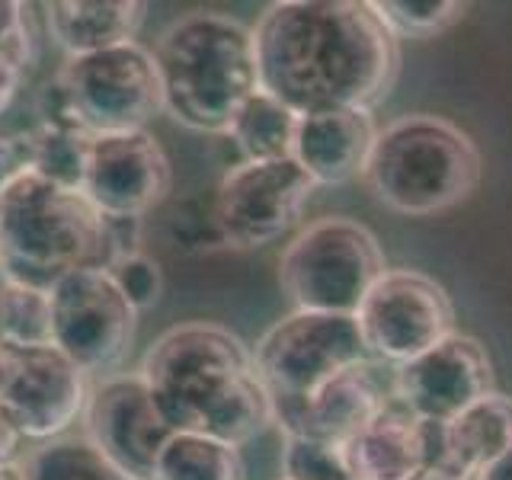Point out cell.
Segmentation results:
<instances>
[{
	"mask_svg": "<svg viewBox=\"0 0 512 480\" xmlns=\"http://www.w3.org/2000/svg\"><path fill=\"white\" fill-rule=\"evenodd\" d=\"M260 90L295 116L372 112L400 74V42L362 0H279L253 26Z\"/></svg>",
	"mask_w": 512,
	"mask_h": 480,
	"instance_id": "cell-1",
	"label": "cell"
},
{
	"mask_svg": "<svg viewBox=\"0 0 512 480\" xmlns=\"http://www.w3.org/2000/svg\"><path fill=\"white\" fill-rule=\"evenodd\" d=\"M138 375L173 429L205 432L240 448L272 426V400L250 346L215 320L164 330L141 356Z\"/></svg>",
	"mask_w": 512,
	"mask_h": 480,
	"instance_id": "cell-2",
	"label": "cell"
},
{
	"mask_svg": "<svg viewBox=\"0 0 512 480\" xmlns=\"http://www.w3.org/2000/svg\"><path fill=\"white\" fill-rule=\"evenodd\" d=\"M157 61L164 112L199 135H228L244 103L260 90L253 29L231 13L192 10L160 32Z\"/></svg>",
	"mask_w": 512,
	"mask_h": 480,
	"instance_id": "cell-3",
	"label": "cell"
},
{
	"mask_svg": "<svg viewBox=\"0 0 512 480\" xmlns=\"http://www.w3.org/2000/svg\"><path fill=\"white\" fill-rule=\"evenodd\" d=\"M480 173L484 160L464 128L432 112H407L378 128L362 183L378 205L426 218L471 199Z\"/></svg>",
	"mask_w": 512,
	"mask_h": 480,
	"instance_id": "cell-4",
	"label": "cell"
},
{
	"mask_svg": "<svg viewBox=\"0 0 512 480\" xmlns=\"http://www.w3.org/2000/svg\"><path fill=\"white\" fill-rule=\"evenodd\" d=\"M103 215L80 189L26 173L0 196V269L52 288L74 269L100 266Z\"/></svg>",
	"mask_w": 512,
	"mask_h": 480,
	"instance_id": "cell-5",
	"label": "cell"
},
{
	"mask_svg": "<svg viewBox=\"0 0 512 480\" xmlns=\"http://www.w3.org/2000/svg\"><path fill=\"white\" fill-rule=\"evenodd\" d=\"M388 272L378 237L365 224L327 215L301 228L279 256V285L295 311L349 314Z\"/></svg>",
	"mask_w": 512,
	"mask_h": 480,
	"instance_id": "cell-6",
	"label": "cell"
},
{
	"mask_svg": "<svg viewBox=\"0 0 512 480\" xmlns=\"http://www.w3.org/2000/svg\"><path fill=\"white\" fill-rule=\"evenodd\" d=\"M58 84L87 135L141 132L164 112V90L151 48L125 42L106 52L64 58Z\"/></svg>",
	"mask_w": 512,
	"mask_h": 480,
	"instance_id": "cell-7",
	"label": "cell"
},
{
	"mask_svg": "<svg viewBox=\"0 0 512 480\" xmlns=\"http://www.w3.org/2000/svg\"><path fill=\"white\" fill-rule=\"evenodd\" d=\"M52 343L93 381L122 372L135 346L141 314L109 269L84 266L52 288Z\"/></svg>",
	"mask_w": 512,
	"mask_h": 480,
	"instance_id": "cell-8",
	"label": "cell"
},
{
	"mask_svg": "<svg viewBox=\"0 0 512 480\" xmlns=\"http://www.w3.org/2000/svg\"><path fill=\"white\" fill-rule=\"evenodd\" d=\"M93 378L55 343H0V413L29 445L71 436Z\"/></svg>",
	"mask_w": 512,
	"mask_h": 480,
	"instance_id": "cell-9",
	"label": "cell"
},
{
	"mask_svg": "<svg viewBox=\"0 0 512 480\" xmlns=\"http://www.w3.org/2000/svg\"><path fill=\"white\" fill-rule=\"evenodd\" d=\"M250 352L272 400H301L368 359L356 317L311 311H292L276 320Z\"/></svg>",
	"mask_w": 512,
	"mask_h": 480,
	"instance_id": "cell-10",
	"label": "cell"
},
{
	"mask_svg": "<svg viewBox=\"0 0 512 480\" xmlns=\"http://www.w3.org/2000/svg\"><path fill=\"white\" fill-rule=\"evenodd\" d=\"M314 192V180L295 157L240 160L218 183L215 234L231 250H260L295 228Z\"/></svg>",
	"mask_w": 512,
	"mask_h": 480,
	"instance_id": "cell-11",
	"label": "cell"
},
{
	"mask_svg": "<svg viewBox=\"0 0 512 480\" xmlns=\"http://www.w3.org/2000/svg\"><path fill=\"white\" fill-rule=\"evenodd\" d=\"M368 359L394 368L455 333V304L445 288L420 269H388L356 311Z\"/></svg>",
	"mask_w": 512,
	"mask_h": 480,
	"instance_id": "cell-12",
	"label": "cell"
},
{
	"mask_svg": "<svg viewBox=\"0 0 512 480\" xmlns=\"http://www.w3.org/2000/svg\"><path fill=\"white\" fill-rule=\"evenodd\" d=\"M77 432L125 480H154V461L173 426L138 372H116L93 381Z\"/></svg>",
	"mask_w": 512,
	"mask_h": 480,
	"instance_id": "cell-13",
	"label": "cell"
},
{
	"mask_svg": "<svg viewBox=\"0 0 512 480\" xmlns=\"http://www.w3.org/2000/svg\"><path fill=\"white\" fill-rule=\"evenodd\" d=\"M173 189L170 157L148 128L96 135L80 192L100 215L144 221Z\"/></svg>",
	"mask_w": 512,
	"mask_h": 480,
	"instance_id": "cell-14",
	"label": "cell"
},
{
	"mask_svg": "<svg viewBox=\"0 0 512 480\" xmlns=\"http://www.w3.org/2000/svg\"><path fill=\"white\" fill-rule=\"evenodd\" d=\"M493 388V362L480 340L452 333L439 346L394 368L391 394L423 423H448Z\"/></svg>",
	"mask_w": 512,
	"mask_h": 480,
	"instance_id": "cell-15",
	"label": "cell"
},
{
	"mask_svg": "<svg viewBox=\"0 0 512 480\" xmlns=\"http://www.w3.org/2000/svg\"><path fill=\"white\" fill-rule=\"evenodd\" d=\"M391 400L394 394L384 391L375 372V359H365L330 378L324 388L308 397L272 400V426H279L282 436H308L343 448Z\"/></svg>",
	"mask_w": 512,
	"mask_h": 480,
	"instance_id": "cell-16",
	"label": "cell"
},
{
	"mask_svg": "<svg viewBox=\"0 0 512 480\" xmlns=\"http://www.w3.org/2000/svg\"><path fill=\"white\" fill-rule=\"evenodd\" d=\"M426 468L448 480H474L512 445V397L490 391L442 426L423 423Z\"/></svg>",
	"mask_w": 512,
	"mask_h": 480,
	"instance_id": "cell-17",
	"label": "cell"
},
{
	"mask_svg": "<svg viewBox=\"0 0 512 480\" xmlns=\"http://www.w3.org/2000/svg\"><path fill=\"white\" fill-rule=\"evenodd\" d=\"M378 125L365 109H336L298 116L292 157L314 186H343L362 176Z\"/></svg>",
	"mask_w": 512,
	"mask_h": 480,
	"instance_id": "cell-18",
	"label": "cell"
},
{
	"mask_svg": "<svg viewBox=\"0 0 512 480\" xmlns=\"http://www.w3.org/2000/svg\"><path fill=\"white\" fill-rule=\"evenodd\" d=\"M144 20L148 4L141 0H52L42 7L45 36L61 48L64 58L138 42Z\"/></svg>",
	"mask_w": 512,
	"mask_h": 480,
	"instance_id": "cell-19",
	"label": "cell"
},
{
	"mask_svg": "<svg viewBox=\"0 0 512 480\" xmlns=\"http://www.w3.org/2000/svg\"><path fill=\"white\" fill-rule=\"evenodd\" d=\"M343 458L356 480H410L426 468L423 420L391 400L343 445Z\"/></svg>",
	"mask_w": 512,
	"mask_h": 480,
	"instance_id": "cell-20",
	"label": "cell"
},
{
	"mask_svg": "<svg viewBox=\"0 0 512 480\" xmlns=\"http://www.w3.org/2000/svg\"><path fill=\"white\" fill-rule=\"evenodd\" d=\"M154 480H244V458L231 442L173 429L154 461Z\"/></svg>",
	"mask_w": 512,
	"mask_h": 480,
	"instance_id": "cell-21",
	"label": "cell"
},
{
	"mask_svg": "<svg viewBox=\"0 0 512 480\" xmlns=\"http://www.w3.org/2000/svg\"><path fill=\"white\" fill-rule=\"evenodd\" d=\"M298 116L282 106L276 96L256 90L237 112L228 138L237 144L244 160H282L292 157Z\"/></svg>",
	"mask_w": 512,
	"mask_h": 480,
	"instance_id": "cell-22",
	"label": "cell"
},
{
	"mask_svg": "<svg viewBox=\"0 0 512 480\" xmlns=\"http://www.w3.org/2000/svg\"><path fill=\"white\" fill-rule=\"evenodd\" d=\"M20 464L23 480H125L80 432L32 445Z\"/></svg>",
	"mask_w": 512,
	"mask_h": 480,
	"instance_id": "cell-23",
	"label": "cell"
},
{
	"mask_svg": "<svg viewBox=\"0 0 512 480\" xmlns=\"http://www.w3.org/2000/svg\"><path fill=\"white\" fill-rule=\"evenodd\" d=\"M29 135H32V173L68 189L84 186L93 135L77 132V128H48V125L29 128Z\"/></svg>",
	"mask_w": 512,
	"mask_h": 480,
	"instance_id": "cell-24",
	"label": "cell"
},
{
	"mask_svg": "<svg viewBox=\"0 0 512 480\" xmlns=\"http://www.w3.org/2000/svg\"><path fill=\"white\" fill-rule=\"evenodd\" d=\"M0 343H52V295L7 276L0 292Z\"/></svg>",
	"mask_w": 512,
	"mask_h": 480,
	"instance_id": "cell-25",
	"label": "cell"
},
{
	"mask_svg": "<svg viewBox=\"0 0 512 480\" xmlns=\"http://www.w3.org/2000/svg\"><path fill=\"white\" fill-rule=\"evenodd\" d=\"M372 10L391 36L400 39H436L445 29L464 20L468 4L458 0H372Z\"/></svg>",
	"mask_w": 512,
	"mask_h": 480,
	"instance_id": "cell-26",
	"label": "cell"
},
{
	"mask_svg": "<svg viewBox=\"0 0 512 480\" xmlns=\"http://www.w3.org/2000/svg\"><path fill=\"white\" fill-rule=\"evenodd\" d=\"M282 477L285 480H356L349 474V464L340 445L308 439V436H285Z\"/></svg>",
	"mask_w": 512,
	"mask_h": 480,
	"instance_id": "cell-27",
	"label": "cell"
},
{
	"mask_svg": "<svg viewBox=\"0 0 512 480\" xmlns=\"http://www.w3.org/2000/svg\"><path fill=\"white\" fill-rule=\"evenodd\" d=\"M36 58H39V29H36V16H29L7 42H0V116L10 109L16 93L23 90Z\"/></svg>",
	"mask_w": 512,
	"mask_h": 480,
	"instance_id": "cell-28",
	"label": "cell"
},
{
	"mask_svg": "<svg viewBox=\"0 0 512 480\" xmlns=\"http://www.w3.org/2000/svg\"><path fill=\"white\" fill-rule=\"evenodd\" d=\"M109 272L138 314L151 311L160 301V295H164V269H160V263L144 250L128 256V260H122V263H116Z\"/></svg>",
	"mask_w": 512,
	"mask_h": 480,
	"instance_id": "cell-29",
	"label": "cell"
},
{
	"mask_svg": "<svg viewBox=\"0 0 512 480\" xmlns=\"http://www.w3.org/2000/svg\"><path fill=\"white\" fill-rule=\"evenodd\" d=\"M26 173H32V135H0V196Z\"/></svg>",
	"mask_w": 512,
	"mask_h": 480,
	"instance_id": "cell-30",
	"label": "cell"
},
{
	"mask_svg": "<svg viewBox=\"0 0 512 480\" xmlns=\"http://www.w3.org/2000/svg\"><path fill=\"white\" fill-rule=\"evenodd\" d=\"M29 448L32 445L16 432V426L7 420V416L0 413V468H4V464H20Z\"/></svg>",
	"mask_w": 512,
	"mask_h": 480,
	"instance_id": "cell-31",
	"label": "cell"
},
{
	"mask_svg": "<svg viewBox=\"0 0 512 480\" xmlns=\"http://www.w3.org/2000/svg\"><path fill=\"white\" fill-rule=\"evenodd\" d=\"M32 16V4L20 0H0V42H7L16 29H20Z\"/></svg>",
	"mask_w": 512,
	"mask_h": 480,
	"instance_id": "cell-32",
	"label": "cell"
},
{
	"mask_svg": "<svg viewBox=\"0 0 512 480\" xmlns=\"http://www.w3.org/2000/svg\"><path fill=\"white\" fill-rule=\"evenodd\" d=\"M474 480H512V445L506 448V452L496 455Z\"/></svg>",
	"mask_w": 512,
	"mask_h": 480,
	"instance_id": "cell-33",
	"label": "cell"
},
{
	"mask_svg": "<svg viewBox=\"0 0 512 480\" xmlns=\"http://www.w3.org/2000/svg\"><path fill=\"white\" fill-rule=\"evenodd\" d=\"M0 480H23V464H4L0 468Z\"/></svg>",
	"mask_w": 512,
	"mask_h": 480,
	"instance_id": "cell-34",
	"label": "cell"
},
{
	"mask_svg": "<svg viewBox=\"0 0 512 480\" xmlns=\"http://www.w3.org/2000/svg\"><path fill=\"white\" fill-rule=\"evenodd\" d=\"M410 480H448L445 474H439V471H432V468H423L416 477H410Z\"/></svg>",
	"mask_w": 512,
	"mask_h": 480,
	"instance_id": "cell-35",
	"label": "cell"
},
{
	"mask_svg": "<svg viewBox=\"0 0 512 480\" xmlns=\"http://www.w3.org/2000/svg\"><path fill=\"white\" fill-rule=\"evenodd\" d=\"M4 282H7V272L0 269V292H4Z\"/></svg>",
	"mask_w": 512,
	"mask_h": 480,
	"instance_id": "cell-36",
	"label": "cell"
},
{
	"mask_svg": "<svg viewBox=\"0 0 512 480\" xmlns=\"http://www.w3.org/2000/svg\"><path fill=\"white\" fill-rule=\"evenodd\" d=\"M279 480H285V477H279Z\"/></svg>",
	"mask_w": 512,
	"mask_h": 480,
	"instance_id": "cell-37",
	"label": "cell"
}]
</instances>
